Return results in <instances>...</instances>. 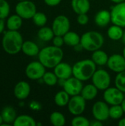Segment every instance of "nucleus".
<instances>
[{
	"mask_svg": "<svg viewBox=\"0 0 125 126\" xmlns=\"http://www.w3.org/2000/svg\"><path fill=\"white\" fill-rule=\"evenodd\" d=\"M122 55H123V56H124V58H125V48L123 49V52H122Z\"/></svg>",
	"mask_w": 125,
	"mask_h": 126,
	"instance_id": "48",
	"label": "nucleus"
},
{
	"mask_svg": "<svg viewBox=\"0 0 125 126\" xmlns=\"http://www.w3.org/2000/svg\"><path fill=\"white\" fill-rule=\"evenodd\" d=\"M124 114H125V111L122 109V105H114L110 107L109 116L111 119L120 120Z\"/></svg>",
	"mask_w": 125,
	"mask_h": 126,
	"instance_id": "30",
	"label": "nucleus"
},
{
	"mask_svg": "<svg viewBox=\"0 0 125 126\" xmlns=\"http://www.w3.org/2000/svg\"><path fill=\"white\" fill-rule=\"evenodd\" d=\"M1 115L2 117L4 123H5L7 125L10 123H13L15 118L17 117L16 111L15 109L10 106H5L4 108H3L1 112Z\"/></svg>",
	"mask_w": 125,
	"mask_h": 126,
	"instance_id": "21",
	"label": "nucleus"
},
{
	"mask_svg": "<svg viewBox=\"0 0 125 126\" xmlns=\"http://www.w3.org/2000/svg\"><path fill=\"white\" fill-rule=\"evenodd\" d=\"M115 86L125 93V70L116 75L115 78Z\"/></svg>",
	"mask_w": 125,
	"mask_h": 126,
	"instance_id": "33",
	"label": "nucleus"
},
{
	"mask_svg": "<svg viewBox=\"0 0 125 126\" xmlns=\"http://www.w3.org/2000/svg\"><path fill=\"white\" fill-rule=\"evenodd\" d=\"M111 14L113 24L125 27V1L116 4L112 7Z\"/></svg>",
	"mask_w": 125,
	"mask_h": 126,
	"instance_id": "11",
	"label": "nucleus"
},
{
	"mask_svg": "<svg viewBox=\"0 0 125 126\" xmlns=\"http://www.w3.org/2000/svg\"><path fill=\"white\" fill-rule=\"evenodd\" d=\"M83 88V81L72 76L66 80L63 89L71 97L80 94Z\"/></svg>",
	"mask_w": 125,
	"mask_h": 126,
	"instance_id": "13",
	"label": "nucleus"
},
{
	"mask_svg": "<svg viewBox=\"0 0 125 126\" xmlns=\"http://www.w3.org/2000/svg\"><path fill=\"white\" fill-rule=\"evenodd\" d=\"M21 51L26 55L33 57V56L38 55L40 52V49L35 42L32 41H24L23 43Z\"/></svg>",
	"mask_w": 125,
	"mask_h": 126,
	"instance_id": "19",
	"label": "nucleus"
},
{
	"mask_svg": "<svg viewBox=\"0 0 125 126\" xmlns=\"http://www.w3.org/2000/svg\"><path fill=\"white\" fill-rule=\"evenodd\" d=\"M23 43V37L18 30H8L1 40L3 49L10 55H15L21 51Z\"/></svg>",
	"mask_w": 125,
	"mask_h": 126,
	"instance_id": "2",
	"label": "nucleus"
},
{
	"mask_svg": "<svg viewBox=\"0 0 125 126\" xmlns=\"http://www.w3.org/2000/svg\"><path fill=\"white\" fill-rule=\"evenodd\" d=\"M10 11L9 3L6 0H0V18L4 19L8 17Z\"/></svg>",
	"mask_w": 125,
	"mask_h": 126,
	"instance_id": "34",
	"label": "nucleus"
},
{
	"mask_svg": "<svg viewBox=\"0 0 125 126\" xmlns=\"http://www.w3.org/2000/svg\"><path fill=\"white\" fill-rule=\"evenodd\" d=\"M71 125L73 126H89L90 122L86 117L81 115H77L72 119Z\"/></svg>",
	"mask_w": 125,
	"mask_h": 126,
	"instance_id": "35",
	"label": "nucleus"
},
{
	"mask_svg": "<svg viewBox=\"0 0 125 126\" xmlns=\"http://www.w3.org/2000/svg\"><path fill=\"white\" fill-rule=\"evenodd\" d=\"M104 100L111 106L121 105L125 99L124 92L119 89L116 86L109 87L104 91Z\"/></svg>",
	"mask_w": 125,
	"mask_h": 126,
	"instance_id": "7",
	"label": "nucleus"
},
{
	"mask_svg": "<svg viewBox=\"0 0 125 126\" xmlns=\"http://www.w3.org/2000/svg\"><path fill=\"white\" fill-rule=\"evenodd\" d=\"M18 1H23V0H18Z\"/></svg>",
	"mask_w": 125,
	"mask_h": 126,
	"instance_id": "49",
	"label": "nucleus"
},
{
	"mask_svg": "<svg viewBox=\"0 0 125 126\" xmlns=\"http://www.w3.org/2000/svg\"><path fill=\"white\" fill-rule=\"evenodd\" d=\"M37 12L36 5L29 0L19 1L15 6V13L23 19L32 18Z\"/></svg>",
	"mask_w": 125,
	"mask_h": 126,
	"instance_id": "6",
	"label": "nucleus"
},
{
	"mask_svg": "<svg viewBox=\"0 0 125 126\" xmlns=\"http://www.w3.org/2000/svg\"><path fill=\"white\" fill-rule=\"evenodd\" d=\"M122 41H123L124 44L125 45V31H124V34H123V36H122Z\"/></svg>",
	"mask_w": 125,
	"mask_h": 126,
	"instance_id": "46",
	"label": "nucleus"
},
{
	"mask_svg": "<svg viewBox=\"0 0 125 126\" xmlns=\"http://www.w3.org/2000/svg\"><path fill=\"white\" fill-rule=\"evenodd\" d=\"M108 58H109L108 55L105 51L101 50L100 49L96 51H94L91 55L92 61L98 66L106 65L108 63Z\"/></svg>",
	"mask_w": 125,
	"mask_h": 126,
	"instance_id": "22",
	"label": "nucleus"
},
{
	"mask_svg": "<svg viewBox=\"0 0 125 126\" xmlns=\"http://www.w3.org/2000/svg\"><path fill=\"white\" fill-rule=\"evenodd\" d=\"M97 70V64L92 59H84L77 61L72 66L73 76L83 81L91 79Z\"/></svg>",
	"mask_w": 125,
	"mask_h": 126,
	"instance_id": "3",
	"label": "nucleus"
},
{
	"mask_svg": "<svg viewBox=\"0 0 125 126\" xmlns=\"http://www.w3.org/2000/svg\"><path fill=\"white\" fill-rule=\"evenodd\" d=\"M71 96L64 90L58 92L54 97L55 104L59 107H64L68 105Z\"/></svg>",
	"mask_w": 125,
	"mask_h": 126,
	"instance_id": "27",
	"label": "nucleus"
},
{
	"mask_svg": "<svg viewBox=\"0 0 125 126\" xmlns=\"http://www.w3.org/2000/svg\"><path fill=\"white\" fill-rule=\"evenodd\" d=\"M71 5L74 12L78 15L88 13L91 7L89 0H71Z\"/></svg>",
	"mask_w": 125,
	"mask_h": 126,
	"instance_id": "17",
	"label": "nucleus"
},
{
	"mask_svg": "<svg viewBox=\"0 0 125 126\" xmlns=\"http://www.w3.org/2000/svg\"><path fill=\"white\" fill-rule=\"evenodd\" d=\"M49 120L54 126H63L66 124L65 116L59 111H54L50 114Z\"/></svg>",
	"mask_w": 125,
	"mask_h": 126,
	"instance_id": "29",
	"label": "nucleus"
},
{
	"mask_svg": "<svg viewBox=\"0 0 125 126\" xmlns=\"http://www.w3.org/2000/svg\"><path fill=\"white\" fill-rule=\"evenodd\" d=\"M32 19L33 23L39 27L45 26L47 22V16L42 12H36Z\"/></svg>",
	"mask_w": 125,
	"mask_h": 126,
	"instance_id": "32",
	"label": "nucleus"
},
{
	"mask_svg": "<svg viewBox=\"0 0 125 126\" xmlns=\"http://www.w3.org/2000/svg\"><path fill=\"white\" fill-rule=\"evenodd\" d=\"M31 88L29 84L26 81H20L16 83L14 87L15 97L21 100L27 99L30 94Z\"/></svg>",
	"mask_w": 125,
	"mask_h": 126,
	"instance_id": "15",
	"label": "nucleus"
},
{
	"mask_svg": "<svg viewBox=\"0 0 125 126\" xmlns=\"http://www.w3.org/2000/svg\"><path fill=\"white\" fill-rule=\"evenodd\" d=\"M92 83L101 91H105L110 87L111 78L108 72L105 69H97L91 78Z\"/></svg>",
	"mask_w": 125,
	"mask_h": 126,
	"instance_id": "5",
	"label": "nucleus"
},
{
	"mask_svg": "<svg viewBox=\"0 0 125 126\" xmlns=\"http://www.w3.org/2000/svg\"><path fill=\"white\" fill-rule=\"evenodd\" d=\"M98 91L99 89L93 83L88 84L83 86L80 94L85 100H92L97 96Z\"/></svg>",
	"mask_w": 125,
	"mask_h": 126,
	"instance_id": "20",
	"label": "nucleus"
},
{
	"mask_svg": "<svg viewBox=\"0 0 125 126\" xmlns=\"http://www.w3.org/2000/svg\"><path fill=\"white\" fill-rule=\"evenodd\" d=\"M13 125L14 126H37V123L32 117L22 114L15 118Z\"/></svg>",
	"mask_w": 125,
	"mask_h": 126,
	"instance_id": "24",
	"label": "nucleus"
},
{
	"mask_svg": "<svg viewBox=\"0 0 125 126\" xmlns=\"http://www.w3.org/2000/svg\"><path fill=\"white\" fill-rule=\"evenodd\" d=\"M70 21L67 16L59 15L54 19L52 24V29L55 35L63 36L70 30Z\"/></svg>",
	"mask_w": 125,
	"mask_h": 126,
	"instance_id": "8",
	"label": "nucleus"
},
{
	"mask_svg": "<svg viewBox=\"0 0 125 126\" xmlns=\"http://www.w3.org/2000/svg\"><path fill=\"white\" fill-rule=\"evenodd\" d=\"M38 61L48 69L55 68L63 58V51L61 47L54 45L48 46L40 50L38 55Z\"/></svg>",
	"mask_w": 125,
	"mask_h": 126,
	"instance_id": "1",
	"label": "nucleus"
},
{
	"mask_svg": "<svg viewBox=\"0 0 125 126\" xmlns=\"http://www.w3.org/2000/svg\"><path fill=\"white\" fill-rule=\"evenodd\" d=\"M74 50H75V51H77V52H80V51H82L83 49H84L83 47V46H82V44H81L80 43L79 44L76 45L75 47H74Z\"/></svg>",
	"mask_w": 125,
	"mask_h": 126,
	"instance_id": "42",
	"label": "nucleus"
},
{
	"mask_svg": "<svg viewBox=\"0 0 125 126\" xmlns=\"http://www.w3.org/2000/svg\"><path fill=\"white\" fill-rule=\"evenodd\" d=\"M22 18L19 16L18 14L12 15L10 17H8L7 22H6V26L9 30H18L23 24Z\"/></svg>",
	"mask_w": 125,
	"mask_h": 126,
	"instance_id": "23",
	"label": "nucleus"
},
{
	"mask_svg": "<svg viewBox=\"0 0 125 126\" xmlns=\"http://www.w3.org/2000/svg\"><path fill=\"white\" fill-rule=\"evenodd\" d=\"M54 72L58 78L60 79H68L73 76L72 66L68 63L60 62L55 68Z\"/></svg>",
	"mask_w": 125,
	"mask_h": 126,
	"instance_id": "16",
	"label": "nucleus"
},
{
	"mask_svg": "<svg viewBox=\"0 0 125 126\" xmlns=\"http://www.w3.org/2000/svg\"><path fill=\"white\" fill-rule=\"evenodd\" d=\"M90 126H103V123H102V122H101V121H99V120H94L93 122L90 123Z\"/></svg>",
	"mask_w": 125,
	"mask_h": 126,
	"instance_id": "40",
	"label": "nucleus"
},
{
	"mask_svg": "<svg viewBox=\"0 0 125 126\" xmlns=\"http://www.w3.org/2000/svg\"><path fill=\"white\" fill-rule=\"evenodd\" d=\"M108 67L113 72L119 73L125 70V58L123 55L113 54L108 58Z\"/></svg>",
	"mask_w": 125,
	"mask_h": 126,
	"instance_id": "14",
	"label": "nucleus"
},
{
	"mask_svg": "<svg viewBox=\"0 0 125 126\" xmlns=\"http://www.w3.org/2000/svg\"><path fill=\"white\" fill-rule=\"evenodd\" d=\"M69 111L74 116L82 114L86 107V100L81 96V94L72 96L67 105Z\"/></svg>",
	"mask_w": 125,
	"mask_h": 126,
	"instance_id": "10",
	"label": "nucleus"
},
{
	"mask_svg": "<svg viewBox=\"0 0 125 126\" xmlns=\"http://www.w3.org/2000/svg\"><path fill=\"white\" fill-rule=\"evenodd\" d=\"M54 36H55V34L52 27L43 26V27H41L38 32V37L39 38V39H41L43 41H52Z\"/></svg>",
	"mask_w": 125,
	"mask_h": 126,
	"instance_id": "28",
	"label": "nucleus"
},
{
	"mask_svg": "<svg viewBox=\"0 0 125 126\" xmlns=\"http://www.w3.org/2000/svg\"><path fill=\"white\" fill-rule=\"evenodd\" d=\"M103 35L97 31H88L82 35L80 44L86 51L94 52L101 49L104 44Z\"/></svg>",
	"mask_w": 125,
	"mask_h": 126,
	"instance_id": "4",
	"label": "nucleus"
},
{
	"mask_svg": "<svg viewBox=\"0 0 125 126\" xmlns=\"http://www.w3.org/2000/svg\"><path fill=\"white\" fill-rule=\"evenodd\" d=\"M77 23L80 25H85L88 23L89 21V17L87 15V13H83V14H79L77 18Z\"/></svg>",
	"mask_w": 125,
	"mask_h": 126,
	"instance_id": "36",
	"label": "nucleus"
},
{
	"mask_svg": "<svg viewBox=\"0 0 125 126\" xmlns=\"http://www.w3.org/2000/svg\"><path fill=\"white\" fill-rule=\"evenodd\" d=\"M5 27V22L3 18H0V34L3 32Z\"/></svg>",
	"mask_w": 125,
	"mask_h": 126,
	"instance_id": "41",
	"label": "nucleus"
},
{
	"mask_svg": "<svg viewBox=\"0 0 125 126\" xmlns=\"http://www.w3.org/2000/svg\"><path fill=\"white\" fill-rule=\"evenodd\" d=\"M52 44L55 47H61L65 44L64 43L63 36H61V35H55L54 38H53V39H52Z\"/></svg>",
	"mask_w": 125,
	"mask_h": 126,
	"instance_id": "37",
	"label": "nucleus"
},
{
	"mask_svg": "<svg viewBox=\"0 0 125 126\" xmlns=\"http://www.w3.org/2000/svg\"><path fill=\"white\" fill-rule=\"evenodd\" d=\"M123 27L118 25L113 24L108 30V36L110 39L113 41H119L122 38L124 30Z\"/></svg>",
	"mask_w": 125,
	"mask_h": 126,
	"instance_id": "26",
	"label": "nucleus"
},
{
	"mask_svg": "<svg viewBox=\"0 0 125 126\" xmlns=\"http://www.w3.org/2000/svg\"><path fill=\"white\" fill-rule=\"evenodd\" d=\"M110 107L105 101H97L92 107V114L95 120L101 122L106 121L109 117Z\"/></svg>",
	"mask_w": 125,
	"mask_h": 126,
	"instance_id": "12",
	"label": "nucleus"
},
{
	"mask_svg": "<svg viewBox=\"0 0 125 126\" xmlns=\"http://www.w3.org/2000/svg\"><path fill=\"white\" fill-rule=\"evenodd\" d=\"M112 2L115 3V4H118V3H121V2H123L125 1V0H111Z\"/></svg>",
	"mask_w": 125,
	"mask_h": 126,
	"instance_id": "44",
	"label": "nucleus"
},
{
	"mask_svg": "<svg viewBox=\"0 0 125 126\" xmlns=\"http://www.w3.org/2000/svg\"><path fill=\"white\" fill-rule=\"evenodd\" d=\"M29 108L33 111H39L41 109L42 106L40 103H38L37 101H32L29 103Z\"/></svg>",
	"mask_w": 125,
	"mask_h": 126,
	"instance_id": "38",
	"label": "nucleus"
},
{
	"mask_svg": "<svg viewBox=\"0 0 125 126\" xmlns=\"http://www.w3.org/2000/svg\"><path fill=\"white\" fill-rule=\"evenodd\" d=\"M46 72V67L38 61L29 63L25 69L26 76L32 80L42 79Z\"/></svg>",
	"mask_w": 125,
	"mask_h": 126,
	"instance_id": "9",
	"label": "nucleus"
},
{
	"mask_svg": "<svg viewBox=\"0 0 125 126\" xmlns=\"http://www.w3.org/2000/svg\"><path fill=\"white\" fill-rule=\"evenodd\" d=\"M45 4L50 7H55L58 5L62 0H43Z\"/></svg>",
	"mask_w": 125,
	"mask_h": 126,
	"instance_id": "39",
	"label": "nucleus"
},
{
	"mask_svg": "<svg viewBox=\"0 0 125 126\" xmlns=\"http://www.w3.org/2000/svg\"><path fill=\"white\" fill-rule=\"evenodd\" d=\"M81 36L74 31H69L63 35L64 43L69 47H75L80 43Z\"/></svg>",
	"mask_w": 125,
	"mask_h": 126,
	"instance_id": "25",
	"label": "nucleus"
},
{
	"mask_svg": "<svg viewBox=\"0 0 125 126\" xmlns=\"http://www.w3.org/2000/svg\"><path fill=\"white\" fill-rule=\"evenodd\" d=\"M94 21L96 24L100 27H106L111 21V12L107 10H102L99 11L94 17Z\"/></svg>",
	"mask_w": 125,
	"mask_h": 126,
	"instance_id": "18",
	"label": "nucleus"
},
{
	"mask_svg": "<svg viewBox=\"0 0 125 126\" xmlns=\"http://www.w3.org/2000/svg\"><path fill=\"white\" fill-rule=\"evenodd\" d=\"M3 123H4V121H3L2 117H1V114H0V126H1V125L3 124Z\"/></svg>",
	"mask_w": 125,
	"mask_h": 126,
	"instance_id": "47",
	"label": "nucleus"
},
{
	"mask_svg": "<svg viewBox=\"0 0 125 126\" xmlns=\"http://www.w3.org/2000/svg\"><path fill=\"white\" fill-rule=\"evenodd\" d=\"M121 105H122V109H123V110H124L125 114V98L124 99V100H123V102H122V103Z\"/></svg>",
	"mask_w": 125,
	"mask_h": 126,
	"instance_id": "45",
	"label": "nucleus"
},
{
	"mask_svg": "<svg viewBox=\"0 0 125 126\" xmlns=\"http://www.w3.org/2000/svg\"><path fill=\"white\" fill-rule=\"evenodd\" d=\"M42 80L46 85L49 86H54L57 83L58 78L57 77L55 72H46L42 78Z\"/></svg>",
	"mask_w": 125,
	"mask_h": 126,
	"instance_id": "31",
	"label": "nucleus"
},
{
	"mask_svg": "<svg viewBox=\"0 0 125 126\" xmlns=\"http://www.w3.org/2000/svg\"><path fill=\"white\" fill-rule=\"evenodd\" d=\"M118 125L119 126H125V118H121L119 120Z\"/></svg>",
	"mask_w": 125,
	"mask_h": 126,
	"instance_id": "43",
	"label": "nucleus"
}]
</instances>
